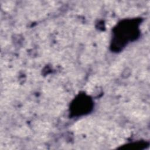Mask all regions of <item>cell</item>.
I'll use <instances>...</instances> for the list:
<instances>
[{
	"label": "cell",
	"instance_id": "1",
	"mask_svg": "<svg viewBox=\"0 0 150 150\" xmlns=\"http://www.w3.org/2000/svg\"><path fill=\"white\" fill-rule=\"evenodd\" d=\"M140 19H126L121 21L113 29L111 47L120 51L130 42L138 38L140 34Z\"/></svg>",
	"mask_w": 150,
	"mask_h": 150
},
{
	"label": "cell",
	"instance_id": "2",
	"mask_svg": "<svg viewBox=\"0 0 150 150\" xmlns=\"http://www.w3.org/2000/svg\"><path fill=\"white\" fill-rule=\"evenodd\" d=\"M93 107V101L89 96L79 94L73 100L70 107V112L73 116H81L90 112Z\"/></svg>",
	"mask_w": 150,
	"mask_h": 150
}]
</instances>
